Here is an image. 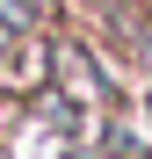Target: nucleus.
Listing matches in <instances>:
<instances>
[{
	"label": "nucleus",
	"mask_w": 152,
	"mask_h": 159,
	"mask_svg": "<svg viewBox=\"0 0 152 159\" xmlns=\"http://www.w3.org/2000/svg\"><path fill=\"white\" fill-rule=\"evenodd\" d=\"M0 43H7V29H0Z\"/></svg>",
	"instance_id": "obj_1"
}]
</instances>
